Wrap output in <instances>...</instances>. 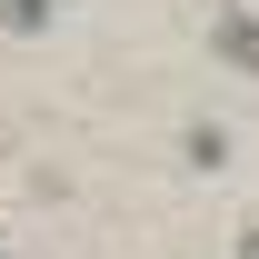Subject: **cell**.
<instances>
[{"mask_svg":"<svg viewBox=\"0 0 259 259\" xmlns=\"http://www.w3.org/2000/svg\"><path fill=\"white\" fill-rule=\"evenodd\" d=\"M239 259H259V229H249V239H239Z\"/></svg>","mask_w":259,"mask_h":259,"instance_id":"obj_2","label":"cell"},{"mask_svg":"<svg viewBox=\"0 0 259 259\" xmlns=\"http://www.w3.org/2000/svg\"><path fill=\"white\" fill-rule=\"evenodd\" d=\"M220 60L229 70H259V20L249 10H220Z\"/></svg>","mask_w":259,"mask_h":259,"instance_id":"obj_1","label":"cell"}]
</instances>
